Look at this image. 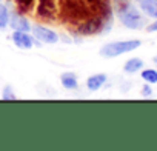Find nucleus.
<instances>
[{
    "instance_id": "f257e3e1",
    "label": "nucleus",
    "mask_w": 157,
    "mask_h": 151,
    "mask_svg": "<svg viewBox=\"0 0 157 151\" xmlns=\"http://www.w3.org/2000/svg\"><path fill=\"white\" fill-rule=\"evenodd\" d=\"M59 19L71 37L108 34L114 26L111 0H59Z\"/></svg>"
},
{
    "instance_id": "f03ea898",
    "label": "nucleus",
    "mask_w": 157,
    "mask_h": 151,
    "mask_svg": "<svg viewBox=\"0 0 157 151\" xmlns=\"http://www.w3.org/2000/svg\"><path fill=\"white\" fill-rule=\"evenodd\" d=\"M113 8L114 16L128 29H142L148 25L146 16L140 11V8L132 0H114Z\"/></svg>"
},
{
    "instance_id": "7ed1b4c3",
    "label": "nucleus",
    "mask_w": 157,
    "mask_h": 151,
    "mask_svg": "<svg viewBox=\"0 0 157 151\" xmlns=\"http://www.w3.org/2000/svg\"><path fill=\"white\" fill-rule=\"evenodd\" d=\"M142 46V40L139 39H129V40H117V42H108L100 46L99 54L103 59H116L119 56H123L126 52H132L137 48Z\"/></svg>"
},
{
    "instance_id": "20e7f679",
    "label": "nucleus",
    "mask_w": 157,
    "mask_h": 151,
    "mask_svg": "<svg viewBox=\"0 0 157 151\" xmlns=\"http://www.w3.org/2000/svg\"><path fill=\"white\" fill-rule=\"evenodd\" d=\"M34 14L42 22H56L59 19V5L56 0H37Z\"/></svg>"
},
{
    "instance_id": "39448f33",
    "label": "nucleus",
    "mask_w": 157,
    "mask_h": 151,
    "mask_svg": "<svg viewBox=\"0 0 157 151\" xmlns=\"http://www.w3.org/2000/svg\"><path fill=\"white\" fill-rule=\"evenodd\" d=\"M31 34H33V36L36 37V40H39L42 45H56V43H59V40H60L59 33H56L54 29H51V28H48V26H43V25H40V23L33 25Z\"/></svg>"
},
{
    "instance_id": "423d86ee",
    "label": "nucleus",
    "mask_w": 157,
    "mask_h": 151,
    "mask_svg": "<svg viewBox=\"0 0 157 151\" xmlns=\"http://www.w3.org/2000/svg\"><path fill=\"white\" fill-rule=\"evenodd\" d=\"M11 40L20 49H31L33 46H42V43L36 40V37L31 33H26V31H13Z\"/></svg>"
},
{
    "instance_id": "0eeeda50",
    "label": "nucleus",
    "mask_w": 157,
    "mask_h": 151,
    "mask_svg": "<svg viewBox=\"0 0 157 151\" xmlns=\"http://www.w3.org/2000/svg\"><path fill=\"white\" fill-rule=\"evenodd\" d=\"M8 26L13 31H26V33H31V28H33L29 19L25 14L19 13V11H11V14H10V25Z\"/></svg>"
},
{
    "instance_id": "6e6552de",
    "label": "nucleus",
    "mask_w": 157,
    "mask_h": 151,
    "mask_svg": "<svg viewBox=\"0 0 157 151\" xmlns=\"http://www.w3.org/2000/svg\"><path fill=\"white\" fill-rule=\"evenodd\" d=\"M108 82V76L105 72H97V74H93L86 79V90L94 93V91H99L102 90Z\"/></svg>"
},
{
    "instance_id": "1a4fd4ad",
    "label": "nucleus",
    "mask_w": 157,
    "mask_h": 151,
    "mask_svg": "<svg viewBox=\"0 0 157 151\" xmlns=\"http://www.w3.org/2000/svg\"><path fill=\"white\" fill-rule=\"evenodd\" d=\"M137 6L140 8V11L149 17V19H157V0H136Z\"/></svg>"
},
{
    "instance_id": "9d476101",
    "label": "nucleus",
    "mask_w": 157,
    "mask_h": 151,
    "mask_svg": "<svg viewBox=\"0 0 157 151\" xmlns=\"http://www.w3.org/2000/svg\"><path fill=\"white\" fill-rule=\"evenodd\" d=\"M60 83L65 90H69V91H74L78 88V79H77V76L71 71H66L60 76Z\"/></svg>"
},
{
    "instance_id": "9b49d317",
    "label": "nucleus",
    "mask_w": 157,
    "mask_h": 151,
    "mask_svg": "<svg viewBox=\"0 0 157 151\" xmlns=\"http://www.w3.org/2000/svg\"><path fill=\"white\" fill-rule=\"evenodd\" d=\"M143 65H145V62L140 57H131V59H128L125 62L123 71L126 74H136V72H139V71L143 69Z\"/></svg>"
},
{
    "instance_id": "f8f14e48",
    "label": "nucleus",
    "mask_w": 157,
    "mask_h": 151,
    "mask_svg": "<svg viewBox=\"0 0 157 151\" xmlns=\"http://www.w3.org/2000/svg\"><path fill=\"white\" fill-rule=\"evenodd\" d=\"M36 2L37 0H14V3H16V11L22 13V14H29L34 11L36 8Z\"/></svg>"
},
{
    "instance_id": "ddd939ff",
    "label": "nucleus",
    "mask_w": 157,
    "mask_h": 151,
    "mask_svg": "<svg viewBox=\"0 0 157 151\" xmlns=\"http://www.w3.org/2000/svg\"><path fill=\"white\" fill-rule=\"evenodd\" d=\"M10 14H11L10 8L5 3H2V0H0V31L8 28V25H10Z\"/></svg>"
},
{
    "instance_id": "4468645a",
    "label": "nucleus",
    "mask_w": 157,
    "mask_h": 151,
    "mask_svg": "<svg viewBox=\"0 0 157 151\" xmlns=\"http://www.w3.org/2000/svg\"><path fill=\"white\" fill-rule=\"evenodd\" d=\"M140 77L145 83H149V85H155L157 83V69L154 68H146V69H142V74Z\"/></svg>"
},
{
    "instance_id": "2eb2a0df",
    "label": "nucleus",
    "mask_w": 157,
    "mask_h": 151,
    "mask_svg": "<svg viewBox=\"0 0 157 151\" xmlns=\"http://www.w3.org/2000/svg\"><path fill=\"white\" fill-rule=\"evenodd\" d=\"M2 99L3 100H16L17 96L14 93V88L11 85H5L3 90H2Z\"/></svg>"
},
{
    "instance_id": "dca6fc26",
    "label": "nucleus",
    "mask_w": 157,
    "mask_h": 151,
    "mask_svg": "<svg viewBox=\"0 0 157 151\" xmlns=\"http://www.w3.org/2000/svg\"><path fill=\"white\" fill-rule=\"evenodd\" d=\"M140 93H142L143 97H151V96H152V88H151V85H149V83H145V85L142 87V91H140Z\"/></svg>"
},
{
    "instance_id": "f3484780",
    "label": "nucleus",
    "mask_w": 157,
    "mask_h": 151,
    "mask_svg": "<svg viewBox=\"0 0 157 151\" xmlns=\"http://www.w3.org/2000/svg\"><path fill=\"white\" fill-rule=\"evenodd\" d=\"M145 29H146L148 33H157V19H155L152 23L146 25V26H145Z\"/></svg>"
},
{
    "instance_id": "a211bd4d",
    "label": "nucleus",
    "mask_w": 157,
    "mask_h": 151,
    "mask_svg": "<svg viewBox=\"0 0 157 151\" xmlns=\"http://www.w3.org/2000/svg\"><path fill=\"white\" fill-rule=\"evenodd\" d=\"M154 62H155V63H157V56H155V57H154Z\"/></svg>"
}]
</instances>
